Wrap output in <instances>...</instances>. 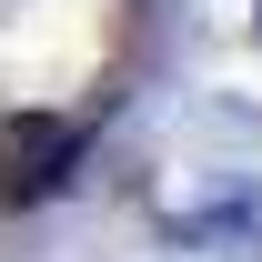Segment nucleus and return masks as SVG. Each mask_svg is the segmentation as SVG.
<instances>
[{
    "instance_id": "f257e3e1",
    "label": "nucleus",
    "mask_w": 262,
    "mask_h": 262,
    "mask_svg": "<svg viewBox=\"0 0 262 262\" xmlns=\"http://www.w3.org/2000/svg\"><path fill=\"white\" fill-rule=\"evenodd\" d=\"M131 0H0V171L51 162L101 101Z\"/></svg>"
}]
</instances>
